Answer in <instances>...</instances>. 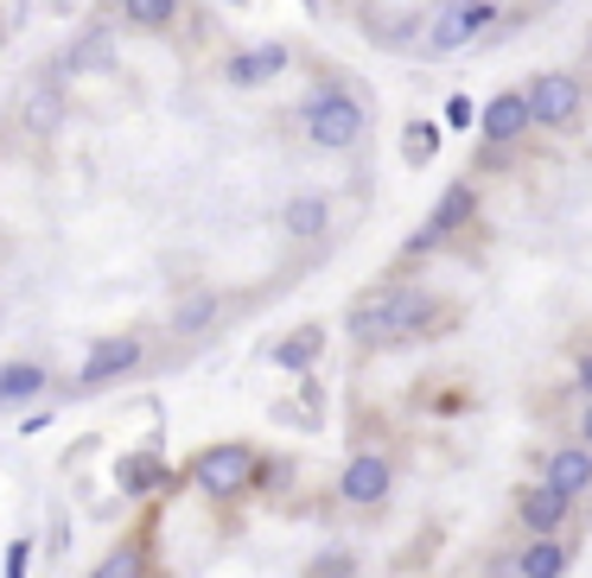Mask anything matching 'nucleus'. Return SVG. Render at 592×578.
I'll use <instances>...</instances> for the list:
<instances>
[{
  "label": "nucleus",
  "instance_id": "f257e3e1",
  "mask_svg": "<svg viewBox=\"0 0 592 578\" xmlns=\"http://www.w3.org/2000/svg\"><path fill=\"white\" fill-rule=\"evenodd\" d=\"M427 318H434V299L420 286H383L376 299L351 305V337H363V344H402Z\"/></svg>",
  "mask_w": 592,
  "mask_h": 578
},
{
  "label": "nucleus",
  "instance_id": "f03ea898",
  "mask_svg": "<svg viewBox=\"0 0 592 578\" xmlns=\"http://www.w3.org/2000/svg\"><path fill=\"white\" fill-rule=\"evenodd\" d=\"M363 127H370V115H363V102L344 96V90H319V96L307 102V134L319 147H332V153L357 147Z\"/></svg>",
  "mask_w": 592,
  "mask_h": 578
},
{
  "label": "nucleus",
  "instance_id": "7ed1b4c3",
  "mask_svg": "<svg viewBox=\"0 0 592 578\" xmlns=\"http://www.w3.org/2000/svg\"><path fill=\"white\" fill-rule=\"evenodd\" d=\"M256 477V452L249 445H210L198 464H191V483L205 490V496H236V490H249Z\"/></svg>",
  "mask_w": 592,
  "mask_h": 578
},
{
  "label": "nucleus",
  "instance_id": "20e7f679",
  "mask_svg": "<svg viewBox=\"0 0 592 578\" xmlns=\"http://www.w3.org/2000/svg\"><path fill=\"white\" fill-rule=\"evenodd\" d=\"M485 25H490V0H439L434 20H427V51H459Z\"/></svg>",
  "mask_w": 592,
  "mask_h": 578
},
{
  "label": "nucleus",
  "instance_id": "39448f33",
  "mask_svg": "<svg viewBox=\"0 0 592 578\" xmlns=\"http://www.w3.org/2000/svg\"><path fill=\"white\" fill-rule=\"evenodd\" d=\"M471 210H478V185H453V191H446V198L434 203V217L420 223V235H408V254L439 249V242H446V235H453V229H459L465 217H471Z\"/></svg>",
  "mask_w": 592,
  "mask_h": 578
},
{
  "label": "nucleus",
  "instance_id": "423d86ee",
  "mask_svg": "<svg viewBox=\"0 0 592 578\" xmlns=\"http://www.w3.org/2000/svg\"><path fill=\"white\" fill-rule=\"evenodd\" d=\"M529 115H536L541 127H561V122H573L580 115V83L573 76H536L529 83Z\"/></svg>",
  "mask_w": 592,
  "mask_h": 578
},
{
  "label": "nucleus",
  "instance_id": "0eeeda50",
  "mask_svg": "<svg viewBox=\"0 0 592 578\" xmlns=\"http://www.w3.org/2000/svg\"><path fill=\"white\" fill-rule=\"evenodd\" d=\"M134 362H141V344H134V337H103L96 350L83 356V369H77V388H103V381L128 376Z\"/></svg>",
  "mask_w": 592,
  "mask_h": 578
},
{
  "label": "nucleus",
  "instance_id": "6e6552de",
  "mask_svg": "<svg viewBox=\"0 0 592 578\" xmlns=\"http://www.w3.org/2000/svg\"><path fill=\"white\" fill-rule=\"evenodd\" d=\"M337 490H344V503L357 508H376L388 496V464L376 452H357L351 464H344V477H337Z\"/></svg>",
  "mask_w": 592,
  "mask_h": 578
},
{
  "label": "nucleus",
  "instance_id": "1a4fd4ad",
  "mask_svg": "<svg viewBox=\"0 0 592 578\" xmlns=\"http://www.w3.org/2000/svg\"><path fill=\"white\" fill-rule=\"evenodd\" d=\"M567 496L561 490H554V483H536V490H522V503H516V515H522V528L536 534V540H548V534L561 528L567 522Z\"/></svg>",
  "mask_w": 592,
  "mask_h": 578
},
{
  "label": "nucleus",
  "instance_id": "9d476101",
  "mask_svg": "<svg viewBox=\"0 0 592 578\" xmlns=\"http://www.w3.org/2000/svg\"><path fill=\"white\" fill-rule=\"evenodd\" d=\"M529 122H536V115H529V96H490L485 102V140H497V147H510V140H522V134H529Z\"/></svg>",
  "mask_w": 592,
  "mask_h": 578
},
{
  "label": "nucleus",
  "instance_id": "9b49d317",
  "mask_svg": "<svg viewBox=\"0 0 592 578\" xmlns=\"http://www.w3.org/2000/svg\"><path fill=\"white\" fill-rule=\"evenodd\" d=\"M287 71V45H256V51H242V57H230V83L236 90H256V83H274V76Z\"/></svg>",
  "mask_w": 592,
  "mask_h": 578
},
{
  "label": "nucleus",
  "instance_id": "f8f14e48",
  "mask_svg": "<svg viewBox=\"0 0 592 578\" xmlns=\"http://www.w3.org/2000/svg\"><path fill=\"white\" fill-rule=\"evenodd\" d=\"M548 483L561 490L567 503H573L580 490H592V445H561V452L548 458Z\"/></svg>",
  "mask_w": 592,
  "mask_h": 578
},
{
  "label": "nucleus",
  "instance_id": "ddd939ff",
  "mask_svg": "<svg viewBox=\"0 0 592 578\" xmlns=\"http://www.w3.org/2000/svg\"><path fill=\"white\" fill-rule=\"evenodd\" d=\"M39 388H45V369H39V362H7V369H0V407L32 401Z\"/></svg>",
  "mask_w": 592,
  "mask_h": 578
},
{
  "label": "nucleus",
  "instance_id": "4468645a",
  "mask_svg": "<svg viewBox=\"0 0 592 578\" xmlns=\"http://www.w3.org/2000/svg\"><path fill=\"white\" fill-rule=\"evenodd\" d=\"M516 572L522 578H561L567 572V547L561 540H529L522 559H516Z\"/></svg>",
  "mask_w": 592,
  "mask_h": 578
},
{
  "label": "nucleus",
  "instance_id": "2eb2a0df",
  "mask_svg": "<svg viewBox=\"0 0 592 578\" xmlns=\"http://www.w3.org/2000/svg\"><path fill=\"white\" fill-rule=\"evenodd\" d=\"M325 223H332V210L319 198H300V203H287V229L300 235V242H319L325 235Z\"/></svg>",
  "mask_w": 592,
  "mask_h": 578
},
{
  "label": "nucleus",
  "instance_id": "dca6fc26",
  "mask_svg": "<svg viewBox=\"0 0 592 578\" xmlns=\"http://www.w3.org/2000/svg\"><path fill=\"white\" fill-rule=\"evenodd\" d=\"M319 344H325V330H293V337H287L281 350H274V362H281V369H307L312 356H319Z\"/></svg>",
  "mask_w": 592,
  "mask_h": 578
},
{
  "label": "nucleus",
  "instance_id": "f3484780",
  "mask_svg": "<svg viewBox=\"0 0 592 578\" xmlns=\"http://www.w3.org/2000/svg\"><path fill=\"white\" fill-rule=\"evenodd\" d=\"M154 483H166V471H159L154 458H128L122 464V490L128 496H154Z\"/></svg>",
  "mask_w": 592,
  "mask_h": 578
},
{
  "label": "nucleus",
  "instance_id": "a211bd4d",
  "mask_svg": "<svg viewBox=\"0 0 592 578\" xmlns=\"http://www.w3.org/2000/svg\"><path fill=\"white\" fill-rule=\"evenodd\" d=\"M122 13H128L134 25H173L179 0H122Z\"/></svg>",
  "mask_w": 592,
  "mask_h": 578
},
{
  "label": "nucleus",
  "instance_id": "6ab92c4d",
  "mask_svg": "<svg viewBox=\"0 0 592 578\" xmlns=\"http://www.w3.org/2000/svg\"><path fill=\"white\" fill-rule=\"evenodd\" d=\"M90 578H141V547H115Z\"/></svg>",
  "mask_w": 592,
  "mask_h": 578
},
{
  "label": "nucleus",
  "instance_id": "aec40b11",
  "mask_svg": "<svg viewBox=\"0 0 592 578\" xmlns=\"http://www.w3.org/2000/svg\"><path fill=\"white\" fill-rule=\"evenodd\" d=\"M439 147V134H434V127H427V122H414L408 127V159H414V166H420V159H427V153H434Z\"/></svg>",
  "mask_w": 592,
  "mask_h": 578
},
{
  "label": "nucleus",
  "instance_id": "412c9836",
  "mask_svg": "<svg viewBox=\"0 0 592 578\" xmlns=\"http://www.w3.org/2000/svg\"><path fill=\"white\" fill-rule=\"evenodd\" d=\"M27 566H32V540H13L7 547V578H27Z\"/></svg>",
  "mask_w": 592,
  "mask_h": 578
},
{
  "label": "nucleus",
  "instance_id": "4be33fe9",
  "mask_svg": "<svg viewBox=\"0 0 592 578\" xmlns=\"http://www.w3.org/2000/svg\"><path fill=\"white\" fill-rule=\"evenodd\" d=\"M27 122H32V127H52V122H58V96H39V102L27 108Z\"/></svg>",
  "mask_w": 592,
  "mask_h": 578
},
{
  "label": "nucleus",
  "instance_id": "5701e85b",
  "mask_svg": "<svg viewBox=\"0 0 592 578\" xmlns=\"http://www.w3.org/2000/svg\"><path fill=\"white\" fill-rule=\"evenodd\" d=\"M205 318H210V299H198V305H185L179 312V325H205Z\"/></svg>",
  "mask_w": 592,
  "mask_h": 578
},
{
  "label": "nucleus",
  "instance_id": "b1692460",
  "mask_svg": "<svg viewBox=\"0 0 592 578\" xmlns=\"http://www.w3.org/2000/svg\"><path fill=\"white\" fill-rule=\"evenodd\" d=\"M446 122H459V127H465V122H471V102L453 96V102H446Z\"/></svg>",
  "mask_w": 592,
  "mask_h": 578
},
{
  "label": "nucleus",
  "instance_id": "393cba45",
  "mask_svg": "<svg viewBox=\"0 0 592 578\" xmlns=\"http://www.w3.org/2000/svg\"><path fill=\"white\" fill-rule=\"evenodd\" d=\"M580 388H586V401H592V356H580Z\"/></svg>",
  "mask_w": 592,
  "mask_h": 578
},
{
  "label": "nucleus",
  "instance_id": "a878e982",
  "mask_svg": "<svg viewBox=\"0 0 592 578\" xmlns=\"http://www.w3.org/2000/svg\"><path fill=\"white\" fill-rule=\"evenodd\" d=\"M580 445H592V401H586V413H580Z\"/></svg>",
  "mask_w": 592,
  "mask_h": 578
}]
</instances>
